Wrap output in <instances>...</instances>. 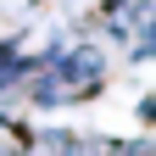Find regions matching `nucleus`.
<instances>
[{"instance_id": "f257e3e1", "label": "nucleus", "mask_w": 156, "mask_h": 156, "mask_svg": "<svg viewBox=\"0 0 156 156\" xmlns=\"http://www.w3.org/2000/svg\"><path fill=\"white\" fill-rule=\"evenodd\" d=\"M39 67H50L56 84H62L73 101H95V95L106 89V78H112L106 50L89 45V39H50V45H39Z\"/></svg>"}]
</instances>
